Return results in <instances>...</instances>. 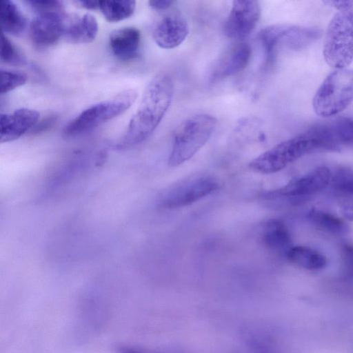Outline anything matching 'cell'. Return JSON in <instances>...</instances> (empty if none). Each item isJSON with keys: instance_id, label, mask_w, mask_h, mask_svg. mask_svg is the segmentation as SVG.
Segmentation results:
<instances>
[{"instance_id": "1", "label": "cell", "mask_w": 353, "mask_h": 353, "mask_svg": "<svg viewBox=\"0 0 353 353\" xmlns=\"http://www.w3.org/2000/svg\"><path fill=\"white\" fill-rule=\"evenodd\" d=\"M173 92L171 77L165 72L156 74L146 86L139 105L130 119L120 144L135 145L148 138L169 108Z\"/></svg>"}, {"instance_id": "2", "label": "cell", "mask_w": 353, "mask_h": 353, "mask_svg": "<svg viewBox=\"0 0 353 353\" xmlns=\"http://www.w3.org/2000/svg\"><path fill=\"white\" fill-rule=\"evenodd\" d=\"M322 152L317 136L310 128L304 133L283 141L262 153L249 166L261 174H272L281 170L305 154Z\"/></svg>"}, {"instance_id": "3", "label": "cell", "mask_w": 353, "mask_h": 353, "mask_svg": "<svg viewBox=\"0 0 353 353\" xmlns=\"http://www.w3.org/2000/svg\"><path fill=\"white\" fill-rule=\"evenodd\" d=\"M216 125L212 115L192 116L176 128L168 160L171 167L178 166L191 159L209 140Z\"/></svg>"}, {"instance_id": "4", "label": "cell", "mask_w": 353, "mask_h": 353, "mask_svg": "<svg viewBox=\"0 0 353 353\" xmlns=\"http://www.w3.org/2000/svg\"><path fill=\"white\" fill-rule=\"evenodd\" d=\"M323 55L334 69L346 68L353 61V5L339 10L325 35Z\"/></svg>"}, {"instance_id": "5", "label": "cell", "mask_w": 353, "mask_h": 353, "mask_svg": "<svg viewBox=\"0 0 353 353\" xmlns=\"http://www.w3.org/2000/svg\"><path fill=\"white\" fill-rule=\"evenodd\" d=\"M353 101V69H334L321 83L313 100L315 113L323 118L337 115Z\"/></svg>"}, {"instance_id": "6", "label": "cell", "mask_w": 353, "mask_h": 353, "mask_svg": "<svg viewBox=\"0 0 353 353\" xmlns=\"http://www.w3.org/2000/svg\"><path fill=\"white\" fill-rule=\"evenodd\" d=\"M137 97L134 90H125L114 97L83 110L64 127L66 137L79 136L118 117L134 103Z\"/></svg>"}, {"instance_id": "7", "label": "cell", "mask_w": 353, "mask_h": 353, "mask_svg": "<svg viewBox=\"0 0 353 353\" xmlns=\"http://www.w3.org/2000/svg\"><path fill=\"white\" fill-rule=\"evenodd\" d=\"M320 36L319 29L290 24L271 25L261 30L259 34L266 65L274 61L279 49L302 50L315 42Z\"/></svg>"}, {"instance_id": "8", "label": "cell", "mask_w": 353, "mask_h": 353, "mask_svg": "<svg viewBox=\"0 0 353 353\" xmlns=\"http://www.w3.org/2000/svg\"><path fill=\"white\" fill-rule=\"evenodd\" d=\"M332 172L326 167H319L295 178L284 186L261 194V200L274 205L295 203L315 194L330 184Z\"/></svg>"}, {"instance_id": "9", "label": "cell", "mask_w": 353, "mask_h": 353, "mask_svg": "<svg viewBox=\"0 0 353 353\" xmlns=\"http://www.w3.org/2000/svg\"><path fill=\"white\" fill-rule=\"evenodd\" d=\"M218 188L217 181L212 177L195 178L168 191L161 198L160 205L167 209L188 206L211 194Z\"/></svg>"}, {"instance_id": "10", "label": "cell", "mask_w": 353, "mask_h": 353, "mask_svg": "<svg viewBox=\"0 0 353 353\" xmlns=\"http://www.w3.org/2000/svg\"><path fill=\"white\" fill-rule=\"evenodd\" d=\"M261 12V6L257 1H233L225 23V34L233 39L247 37L256 26Z\"/></svg>"}, {"instance_id": "11", "label": "cell", "mask_w": 353, "mask_h": 353, "mask_svg": "<svg viewBox=\"0 0 353 353\" xmlns=\"http://www.w3.org/2000/svg\"><path fill=\"white\" fill-rule=\"evenodd\" d=\"M67 18L63 12L38 13L30 23L32 43L40 48L55 44L63 37Z\"/></svg>"}, {"instance_id": "12", "label": "cell", "mask_w": 353, "mask_h": 353, "mask_svg": "<svg viewBox=\"0 0 353 353\" xmlns=\"http://www.w3.org/2000/svg\"><path fill=\"white\" fill-rule=\"evenodd\" d=\"M189 33L185 18L177 12L163 17L156 25L153 39L160 48L172 49L181 45Z\"/></svg>"}, {"instance_id": "13", "label": "cell", "mask_w": 353, "mask_h": 353, "mask_svg": "<svg viewBox=\"0 0 353 353\" xmlns=\"http://www.w3.org/2000/svg\"><path fill=\"white\" fill-rule=\"evenodd\" d=\"M39 118L35 110L22 108L0 116L1 143L12 141L34 127Z\"/></svg>"}, {"instance_id": "14", "label": "cell", "mask_w": 353, "mask_h": 353, "mask_svg": "<svg viewBox=\"0 0 353 353\" xmlns=\"http://www.w3.org/2000/svg\"><path fill=\"white\" fill-rule=\"evenodd\" d=\"M251 54L252 49L246 43L234 46L218 61L212 72L211 79L221 80L242 71L248 64Z\"/></svg>"}, {"instance_id": "15", "label": "cell", "mask_w": 353, "mask_h": 353, "mask_svg": "<svg viewBox=\"0 0 353 353\" xmlns=\"http://www.w3.org/2000/svg\"><path fill=\"white\" fill-rule=\"evenodd\" d=\"M330 184L343 216L353 221V170L343 167L336 169Z\"/></svg>"}, {"instance_id": "16", "label": "cell", "mask_w": 353, "mask_h": 353, "mask_svg": "<svg viewBox=\"0 0 353 353\" xmlns=\"http://www.w3.org/2000/svg\"><path fill=\"white\" fill-rule=\"evenodd\" d=\"M141 42V33L134 27H124L113 30L109 45L113 54L120 60L128 61L136 57Z\"/></svg>"}, {"instance_id": "17", "label": "cell", "mask_w": 353, "mask_h": 353, "mask_svg": "<svg viewBox=\"0 0 353 353\" xmlns=\"http://www.w3.org/2000/svg\"><path fill=\"white\" fill-rule=\"evenodd\" d=\"M261 236L267 249L282 256L285 257L292 247L290 233L281 220L272 219L267 221L263 225Z\"/></svg>"}, {"instance_id": "18", "label": "cell", "mask_w": 353, "mask_h": 353, "mask_svg": "<svg viewBox=\"0 0 353 353\" xmlns=\"http://www.w3.org/2000/svg\"><path fill=\"white\" fill-rule=\"evenodd\" d=\"M97 32L96 18L86 13L79 17L67 18L63 37L72 43H88L95 39Z\"/></svg>"}, {"instance_id": "19", "label": "cell", "mask_w": 353, "mask_h": 353, "mask_svg": "<svg viewBox=\"0 0 353 353\" xmlns=\"http://www.w3.org/2000/svg\"><path fill=\"white\" fill-rule=\"evenodd\" d=\"M285 258L292 264L310 271L322 270L327 263L326 257L322 253L304 245L292 246Z\"/></svg>"}, {"instance_id": "20", "label": "cell", "mask_w": 353, "mask_h": 353, "mask_svg": "<svg viewBox=\"0 0 353 353\" xmlns=\"http://www.w3.org/2000/svg\"><path fill=\"white\" fill-rule=\"evenodd\" d=\"M0 21L3 32L14 36L21 34L27 26L23 12L14 2L10 0L0 1Z\"/></svg>"}, {"instance_id": "21", "label": "cell", "mask_w": 353, "mask_h": 353, "mask_svg": "<svg viewBox=\"0 0 353 353\" xmlns=\"http://www.w3.org/2000/svg\"><path fill=\"white\" fill-rule=\"evenodd\" d=\"M307 219L316 228L330 234L344 235L350 231L349 225L343 219L319 209H311Z\"/></svg>"}, {"instance_id": "22", "label": "cell", "mask_w": 353, "mask_h": 353, "mask_svg": "<svg viewBox=\"0 0 353 353\" xmlns=\"http://www.w3.org/2000/svg\"><path fill=\"white\" fill-rule=\"evenodd\" d=\"M136 8L134 1H99V10L110 22H117L130 17Z\"/></svg>"}, {"instance_id": "23", "label": "cell", "mask_w": 353, "mask_h": 353, "mask_svg": "<svg viewBox=\"0 0 353 353\" xmlns=\"http://www.w3.org/2000/svg\"><path fill=\"white\" fill-rule=\"evenodd\" d=\"M336 143L341 146L353 148V119L339 117L325 123Z\"/></svg>"}, {"instance_id": "24", "label": "cell", "mask_w": 353, "mask_h": 353, "mask_svg": "<svg viewBox=\"0 0 353 353\" xmlns=\"http://www.w3.org/2000/svg\"><path fill=\"white\" fill-rule=\"evenodd\" d=\"M1 60L12 65L23 64L25 61L19 50L3 33L1 34Z\"/></svg>"}, {"instance_id": "25", "label": "cell", "mask_w": 353, "mask_h": 353, "mask_svg": "<svg viewBox=\"0 0 353 353\" xmlns=\"http://www.w3.org/2000/svg\"><path fill=\"white\" fill-rule=\"evenodd\" d=\"M1 94H2L23 85L27 81L26 75L21 72L1 69Z\"/></svg>"}, {"instance_id": "26", "label": "cell", "mask_w": 353, "mask_h": 353, "mask_svg": "<svg viewBox=\"0 0 353 353\" xmlns=\"http://www.w3.org/2000/svg\"><path fill=\"white\" fill-rule=\"evenodd\" d=\"M341 256L344 276L353 281V244H343L341 249Z\"/></svg>"}, {"instance_id": "27", "label": "cell", "mask_w": 353, "mask_h": 353, "mask_svg": "<svg viewBox=\"0 0 353 353\" xmlns=\"http://www.w3.org/2000/svg\"><path fill=\"white\" fill-rule=\"evenodd\" d=\"M27 3L38 13L63 12V6L59 1L30 0Z\"/></svg>"}, {"instance_id": "28", "label": "cell", "mask_w": 353, "mask_h": 353, "mask_svg": "<svg viewBox=\"0 0 353 353\" xmlns=\"http://www.w3.org/2000/svg\"><path fill=\"white\" fill-rule=\"evenodd\" d=\"M173 3L174 1L171 0H150L148 1L149 6L158 11L167 10Z\"/></svg>"}, {"instance_id": "29", "label": "cell", "mask_w": 353, "mask_h": 353, "mask_svg": "<svg viewBox=\"0 0 353 353\" xmlns=\"http://www.w3.org/2000/svg\"><path fill=\"white\" fill-rule=\"evenodd\" d=\"M325 3L338 10H343L353 5V1H328Z\"/></svg>"}, {"instance_id": "30", "label": "cell", "mask_w": 353, "mask_h": 353, "mask_svg": "<svg viewBox=\"0 0 353 353\" xmlns=\"http://www.w3.org/2000/svg\"><path fill=\"white\" fill-rule=\"evenodd\" d=\"M55 121L56 118L54 117L46 119L45 120L42 121L38 125L34 126L35 129L34 130V132L38 133L45 130L46 128L52 126Z\"/></svg>"}, {"instance_id": "31", "label": "cell", "mask_w": 353, "mask_h": 353, "mask_svg": "<svg viewBox=\"0 0 353 353\" xmlns=\"http://www.w3.org/2000/svg\"><path fill=\"white\" fill-rule=\"evenodd\" d=\"M77 3L86 9H99V1H78Z\"/></svg>"}, {"instance_id": "32", "label": "cell", "mask_w": 353, "mask_h": 353, "mask_svg": "<svg viewBox=\"0 0 353 353\" xmlns=\"http://www.w3.org/2000/svg\"><path fill=\"white\" fill-rule=\"evenodd\" d=\"M120 353H139L136 350L130 349V348H122L120 351Z\"/></svg>"}]
</instances>
